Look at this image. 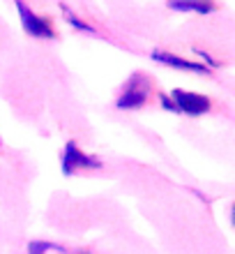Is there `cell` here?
<instances>
[{
  "label": "cell",
  "instance_id": "cell-1",
  "mask_svg": "<svg viewBox=\"0 0 235 254\" xmlns=\"http://www.w3.org/2000/svg\"><path fill=\"white\" fill-rule=\"evenodd\" d=\"M150 81L148 76H143V74H132L127 81V86H125V93L118 97L115 102V107L118 109H139L143 107L145 102H148V93H150Z\"/></svg>",
  "mask_w": 235,
  "mask_h": 254
},
{
  "label": "cell",
  "instance_id": "cell-2",
  "mask_svg": "<svg viewBox=\"0 0 235 254\" xmlns=\"http://www.w3.org/2000/svg\"><path fill=\"white\" fill-rule=\"evenodd\" d=\"M14 5H16V9H19L21 23H23V30H26L28 35L42 37V40H53L55 30H53V26H51V21L44 19V16H37L23 0H14Z\"/></svg>",
  "mask_w": 235,
  "mask_h": 254
},
{
  "label": "cell",
  "instance_id": "cell-3",
  "mask_svg": "<svg viewBox=\"0 0 235 254\" xmlns=\"http://www.w3.org/2000/svg\"><path fill=\"white\" fill-rule=\"evenodd\" d=\"M171 104H173V111L178 114H187V116H198L210 111V100L205 95L198 93H187V90H173L171 93Z\"/></svg>",
  "mask_w": 235,
  "mask_h": 254
},
{
  "label": "cell",
  "instance_id": "cell-4",
  "mask_svg": "<svg viewBox=\"0 0 235 254\" xmlns=\"http://www.w3.org/2000/svg\"><path fill=\"white\" fill-rule=\"evenodd\" d=\"M79 169H101V162L93 155H86L74 141H69L65 146V155H62V174L74 176Z\"/></svg>",
  "mask_w": 235,
  "mask_h": 254
},
{
  "label": "cell",
  "instance_id": "cell-5",
  "mask_svg": "<svg viewBox=\"0 0 235 254\" xmlns=\"http://www.w3.org/2000/svg\"><path fill=\"white\" fill-rule=\"evenodd\" d=\"M152 61L164 63V65L175 67V69H187V72H201V74L210 72V67L201 65V63H191V61H187V58H180V56L166 54V51H152Z\"/></svg>",
  "mask_w": 235,
  "mask_h": 254
},
{
  "label": "cell",
  "instance_id": "cell-6",
  "mask_svg": "<svg viewBox=\"0 0 235 254\" xmlns=\"http://www.w3.org/2000/svg\"><path fill=\"white\" fill-rule=\"evenodd\" d=\"M212 0H168V9L173 12H191V14H212L215 12Z\"/></svg>",
  "mask_w": 235,
  "mask_h": 254
},
{
  "label": "cell",
  "instance_id": "cell-7",
  "mask_svg": "<svg viewBox=\"0 0 235 254\" xmlns=\"http://www.w3.org/2000/svg\"><path fill=\"white\" fill-rule=\"evenodd\" d=\"M62 14H65V19H67L69 26H74L76 30H81V33H94V28H93V26H88V23H83V21H81L79 16H76V14L72 12V9H69V7L62 5Z\"/></svg>",
  "mask_w": 235,
  "mask_h": 254
},
{
  "label": "cell",
  "instance_id": "cell-8",
  "mask_svg": "<svg viewBox=\"0 0 235 254\" xmlns=\"http://www.w3.org/2000/svg\"><path fill=\"white\" fill-rule=\"evenodd\" d=\"M48 250H60V248L53 245V243H47V241H35L28 245V254H44V252H48Z\"/></svg>",
  "mask_w": 235,
  "mask_h": 254
},
{
  "label": "cell",
  "instance_id": "cell-9",
  "mask_svg": "<svg viewBox=\"0 0 235 254\" xmlns=\"http://www.w3.org/2000/svg\"><path fill=\"white\" fill-rule=\"evenodd\" d=\"M76 254H90V252H88V250H79V252H76Z\"/></svg>",
  "mask_w": 235,
  "mask_h": 254
}]
</instances>
